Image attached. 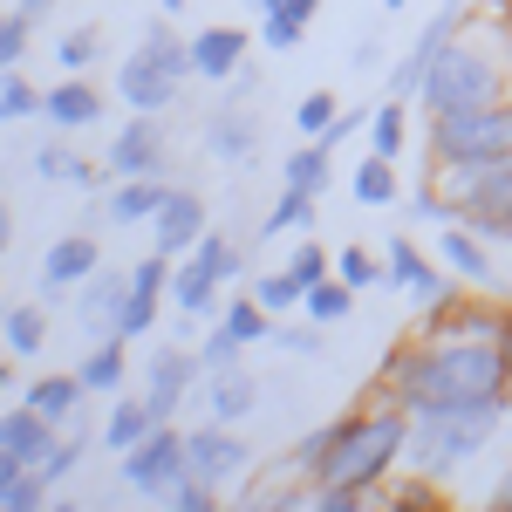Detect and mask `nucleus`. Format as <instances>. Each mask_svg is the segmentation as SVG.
Listing matches in <instances>:
<instances>
[{"label":"nucleus","mask_w":512,"mask_h":512,"mask_svg":"<svg viewBox=\"0 0 512 512\" xmlns=\"http://www.w3.org/2000/svg\"><path fill=\"white\" fill-rule=\"evenodd\" d=\"M110 178H151V171H171V130L151 110H130V123H117L110 137Z\"/></svg>","instance_id":"6e6552de"},{"label":"nucleus","mask_w":512,"mask_h":512,"mask_svg":"<svg viewBox=\"0 0 512 512\" xmlns=\"http://www.w3.org/2000/svg\"><path fill=\"white\" fill-rule=\"evenodd\" d=\"M158 7H164V14H178V7H185V0H158Z\"/></svg>","instance_id":"052dcab7"},{"label":"nucleus","mask_w":512,"mask_h":512,"mask_svg":"<svg viewBox=\"0 0 512 512\" xmlns=\"http://www.w3.org/2000/svg\"><path fill=\"white\" fill-rule=\"evenodd\" d=\"M151 424H158V417H151V403H144V396H110V417H103V444H110V451H130V444H144V437H151Z\"/></svg>","instance_id":"a878e982"},{"label":"nucleus","mask_w":512,"mask_h":512,"mask_svg":"<svg viewBox=\"0 0 512 512\" xmlns=\"http://www.w3.org/2000/svg\"><path fill=\"white\" fill-rule=\"evenodd\" d=\"M41 103H48V89H35V82L21 76V69H7V76H0V123H28V117H41Z\"/></svg>","instance_id":"72a5a7b5"},{"label":"nucleus","mask_w":512,"mask_h":512,"mask_svg":"<svg viewBox=\"0 0 512 512\" xmlns=\"http://www.w3.org/2000/svg\"><path fill=\"white\" fill-rule=\"evenodd\" d=\"M253 96H260V69H246V62H239L233 76H226V103H239V110H246Z\"/></svg>","instance_id":"8fccbe9b"},{"label":"nucleus","mask_w":512,"mask_h":512,"mask_svg":"<svg viewBox=\"0 0 512 512\" xmlns=\"http://www.w3.org/2000/svg\"><path fill=\"white\" fill-rule=\"evenodd\" d=\"M82 451H89V437H82V431H62V437H55V444L41 451V472H48V485H62V478L76 472Z\"/></svg>","instance_id":"4c0bfd02"},{"label":"nucleus","mask_w":512,"mask_h":512,"mask_svg":"<svg viewBox=\"0 0 512 512\" xmlns=\"http://www.w3.org/2000/svg\"><path fill=\"white\" fill-rule=\"evenodd\" d=\"M205 151H212L219 164H246L253 151H260V123L246 117L239 103H226V110H212V117H205Z\"/></svg>","instance_id":"a211bd4d"},{"label":"nucleus","mask_w":512,"mask_h":512,"mask_svg":"<svg viewBox=\"0 0 512 512\" xmlns=\"http://www.w3.org/2000/svg\"><path fill=\"white\" fill-rule=\"evenodd\" d=\"M403 144H410V103H403V96H383V103L369 110V151L396 158Z\"/></svg>","instance_id":"c85d7f7f"},{"label":"nucleus","mask_w":512,"mask_h":512,"mask_svg":"<svg viewBox=\"0 0 512 512\" xmlns=\"http://www.w3.org/2000/svg\"><path fill=\"white\" fill-rule=\"evenodd\" d=\"M383 396H396L410 417L417 410H458L478 424H506L512 390H506V342H403L383 355Z\"/></svg>","instance_id":"f257e3e1"},{"label":"nucleus","mask_w":512,"mask_h":512,"mask_svg":"<svg viewBox=\"0 0 512 512\" xmlns=\"http://www.w3.org/2000/svg\"><path fill=\"white\" fill-rule=\"evenodd\" d=\"M185 48H192V76L226 82L239 62H246V28H233V21H212V28H198Z\"/></svg>","instance_id":"2eb2a0df"},{"label":"nucleus","mask_w":512,"mask_h":512,"mask_svg":"<svg viewBox=\"0 0 512 512\" xmlns=\"http://www.w3.org/2000/svg\"><path fill=\"white\" fill-rule=\"evenodd\" d=\"M212 226V212H205V198L192 185H171V198L158 205V219H151V246H158L164 260H185L198 246V233Z\"/></svg>","instance_id":"9b49d317"},{"label":"nucleus","mask_w":512,"mask_h":512,"mask_svg":"<svg viewBox=\"0 0 512 512\" xmlns=\"http://www.w3.org/2000/svg\"><path fill=\"white\" fill-rule=\"evenodd\" d=\"M137 48H144V55H151V62H158L164 76H192V48H185V41L171 35V21H151V28H144V35H137Z\"/></svg>","instance_id":"2f4dec72"},{"label":"nucleus","mask_w":512,"mask_h":512,"mask_svg":"<svg viewBox=\"0 0 512 512\" xmlns=\"http://www.w3.org/2000/svg\"><path fill=\"white\" fill-rule=\"evenodd\" d=\"M287 274L301 280V287H315V280H328V274H335V260H328V246H321V239H308V233H301V246L287 253Z\"/></svg>","instance_id":"58836bf2"},{"label":"nucleus","mask_w":512,"mask_h":512,"mask_svg":"<svg viewBox=\"0 0 512 512\" xmlns=\"http://www.w3.org/2000/svg\"><path fill=\"white\" fill-rule=\"evenodd\" d=\"M301 315H308V321H321V328H335V321H349V315H355V287H349L342 274L315 280V287H308V301H301Z\"/></svg>","instance_id":"7c9ffc66"},{"label":"nucleus","mask_w":512,"mask_h":512,"mask_svg":"<svg viewBox=\"0 0 512 512\" xmlns=\"http://www.w3.org/2000/svg\"><path fill=\"white\" fill-rule=\"evenodd\" d=\"M205 383V362H198V349H151V362H144V403H151V417L158 424H171L178 417V403Z\"/></svg>","instance_id":"1a4fd4ad"},{"label":"nucleus","mask_w":512,"mask_h":512,"mask_svg":"<svg viewBox=\"0 0 512 512\" xmlns=\"http://www.w3.org/2000/svg\"><path fill=\"white\" fill-rule=\"evenodd\" d=\"M492 506H506V512H512V465L499 472V485H492Z\"/></svg>","instance_id":"5fc2aeb1"},{"label":"nucleus","mask_w":512,"mask_h":512,"mask_svg":"<svg viewBox=\"0 0 512 512\" xmlns=\"http://www.w3.org/2000/svg\"><path fill=\"white\" fill-rule=\"evenodd\" d=\"M123 301H130V267H96V274L82 280V294H76L82 328H89V335H117Z\"/></svg>","instance_id":"4468645a"},{"label":"nucleus","mask_w":512,"mask_h":512,"mask_svg":"<svg viewBox=\"0 0 512 512\" xmlns=\"http://www.w3.org/2000/svg\"><path fill=\"white\" fill-rule=\"evenodd\" d=\"M458 7H465V0H458Z\"/></svg>","instance_id":"e2e57ef3"},{"label":"nucleus","mask_w":512,"mask_h":512,"mask_svg":"<svg viewBox=\"0 0 512 512\" xmlns=\"http://www.w3.org/2000/svg\"><path fill=\"white\" fill-rule=\"evenodd\" d=\"M164 198H171V178H164V171H151V178H117V192H110L103 212H110L117 226H151Z\"/></svg>","instance_id":"6ab92c4d"},{"label":"nucleus","mask_w":512,"mask_h":512,"mask_svg":"<svg viewBox=\"0 0 512 512\" xmlns=\"http://www.w3.org/2000/svg\"><path fill=\"white\" fill-rule=\"evenodd\" d=\"M315 205H321L315 192H294V185H280V198L267 205V219H260V233H253V239H280V233L301 239V233H315Z\"/></svg>","instance_id":"bb28decb"},{"label":"nucleus","mask_w":512,"mask_h":512,"mask_svg":"<svg viewBox=\"0 0 512 512\" xmlns=\"http://www.w3.org/2000/svg\"><path fill=\"white\" fill-rule=\"evenodd\" d=\"M205 410H212L219 424H246V417L260 410V383H253L246 369H212V376H205Z\"/></svg>","instance_id":"aec40b11"},{"label":"nucleus","mask_w":512,"mask_h":512,"mask_svg":"<svg viewBox=\"0 0 512 512\" xmlns=\"http://www.w3.org/2000/svg\"><path fill=\"white\" fill-rule=\"evenodd\" d=\"M403 444H410V410L376 390L362 410L321 424V458L308 472V485H349V492L376 499V485L403 465Z\"/></svg>","instance_id":"f03ea898"},{"label":"nucleus","mask_w":512,"mask_h":512,"mask_svg":"<svg viewBox=\"0 0 512 512\" xmlns=\"http://www.w3.org/2000/svg\"><path fill=\"white\" fill-rule=\"evenodd\" d=\"M219 321L233 328L239 342H267V335H274V315L260 308V294H253V287H246V294H233V301L219 308Z\"/></svg>","instance_id":"473e14b6"},{"label":"nucleus","mask_w":512,"mask_h":512,"mask_svg":"<svg viewBox=\"0 0 512 512\" xmlns=\"http://www.w3.org/2000/svg\"><path fill=\"white\" fill-rule=\"evenodd\" d=\"M96 267H103L96 239H89V233H62L48 253H41V301L55 308V301H62V287H82Z\"/></svg>","instance_id":"f8f14e48"},{"label":"nucleus","mask_w":512,"mask_h":512,"mask_svg":"<svg viewBox=\"0 0 512 512\" xmlns=\"http://www.w3.org/2000/svg\"><path fill=\"white\" fill-rule=\"evenodd\" d=\"M321 335H328L321 321H274V335H267V342L287 349V355H321Z\"/></svg>","instance_id":"c03bdc74"},{"label":"nucleus","mask_w":512,"mask_h":512,"mask_svg":"<svg viewBox=\"0 0 512 512\" xmlns=\"http://www.w3.org/2000/svg\"><path fill=\"white\" fill-rule=\"evenodd\" d=\"M35 178H41V185H62V178H69V144L48 137V144L35 151Z\"/></svg>","instance_id":"09e8293b"},{"label":"nucleus","mask_w":512,"mask_h":512,"mask_svg":"<svg viewBox=\"0 0 512 512\" xmlns=\"http://www.w3.org/2000/svg\"><path fill=\"white\" fill-rule=\"evenodd\" d=\"M21 14H28V21H48V14H55V0H21Z\"/></svg>","instance_id":"6e6d98bb"},{"label":"nucleus","mask_w":512,"mask_h":512,"mask_svg":"<svg viewBox=\"0 0 512 512\" xmlns=\"http://www.w3.org/2000/svg\"><path fill=\"white\" fill-rule=\"evenodd\" d=\"M383 7H390V14H403V7H410V0H383Z\"/></svg>","instance_id":"680f3d73"},{"label":"nucleus","mask_w":512,"mask_h":512,"mask_svg":"<svg viewBox=\"0 0 512 512\" xmlns=\"http://www.w3.org/2000/svg\"><path fill=\"white\" fill-rule=\"evenodd\" d=\"M253 294H260V308H267V315H294V308H301V301H308V287H301V280L287 274V267H274V274H260L253 280Z\"/></svg>","instance_id":"c9c22d12"},{"label":"nucleus","mask_w":512,"mask_h":512,"mask_svg":"<svg viewBox=\"0 0 512 512\" xmlns=\"http://www.w3.org/2000/svg\"><path fill=\"white\" fill-rule=\"evenodd\" d=\"M21 472H28V465H21V458H14V451H0V506H7V492H14V485H21Z\"/></svg>","instance_id":"3c124183"},{"label":"nucleus","mask_w":512,"mask_h":512,"mask_svg":"<svg viewBox=\"0 0 512 512\" xmlns=\"http://www.w3.org/2000/svg\"><path fill=\"white\" fill-rule=\"evenodd\" d=\"M485 444H492V424L458 417V410H417L410 417V444H403V472H424L437 485H451Z\"/></svg>","instance_id":"7ed1b4c3"},{"label":"nucleus","mask_w":512,"mask_h":512,"mask_svg":"<svg viewBox=\"0 0 512 512\" xmlns=\"http://www.w3.org/2000/svg\"><path fill=\"white\" fill-rule=\"evenodd\" d=\"M437 260L465 280V287H478V294H506V280H499V246L485 233H472L465 219H451V226L437 233Z\"/></svg>","instance_id":"9d476101"},{"label":"nucleus","mask_w":512,"mask_h":512,"mask_svg":"<svg viewBox=\"0 0 512 512\" xmlns=\"http://www.w3.org/2000/svg\"><path fill=\"white\" fill-rule=\"evenodd\" d=\"M424 144H431V164H444V158H512V103L431 117Z\"/></svg>","instance_id":"20e7f679"},{"label":"nucleus","mask_w":512,"mask_h":512,"mask_svg":"<svg viewBox=\"0 0 512 512\" xmlns=\"http://www.w3.org/2000/svg\"><path fill=\"white\" fill-rule=\"evenodd\" d=\"M7 239H14V212L0 205V260H7Z\"/></svg>","instance_id":"13d9d810"},{"label":"nucleus","mask_w":512,"mask_h":512,"mask_svg":"<svg viewBox=\"0 0 512 512\" xmlns=\"http://www.w3.org/2000/svg\"><path fill=\"white\" fill-rule=\"evenodd\" d=\"M301 35H308V28H301V21H287V14H260V48H274V55H294V48H301Z\"/></svg>","instance_id":"de8ad7c7"},{"label":"nucleus","mask_w":512,"mask_h":512,"mask_svg":"<svg viewBox=\"0 0 512 512\" xmlns=\"http://www.w3.org/2000/svg\"><path fill=\"white\" fill-rule=\"evenodd\" d=\"M280 14H287V21H301V28H308V21H315V14H321V0H280Z\"/></svg>","instance_id":"603ef678"},{"label":"nucleus","mask_w":512,"mask_h":512,"mask_svg":"<svg viewBox=\"0 0 512 512\" xmlns=\"http://www.w3.org/2000/svg\"><path fill=\"white\" fill-rule=\"evenodd\" d=\"M383 274H390V287L410 301V308H424V315L465 294V287H458V274H451L444 260L417 253V239H403V233H390V246H383Z\"/></svg>","instance_id":"39448f33"},{"label":"nucleus","mask_w":512,"mask_h":512,"mask_svg":"<svg viewBox=\"0 0 512 512\" xmlns=\"http://www.w3.org/2000/svg\"><path fill=\"white\" fill-rule=\"evenodd\" d=\"M349 62H355V69H376V62H383V48H376V41H355Z\"/></svg>","instance_id":"864d4df0"},{"label":"nucleus","mask_w":512,"mask_h":512,"mask_svg":"<svg viewBox=\"0 0 512 512\" xmlns=\"http://www.w3.org/2000/svg\"><path fill=\"white\" fill-rule=\"evenodd\" d=\"M239 355H246V342H239L226 321H219V328L198 342V362H205V376H212V369H239Z\"/></svg>","instance_id":"37998d69"},{"label":"nucleus","mask_w":512,"mask_h":512,"mask_svg":"<svg viewBox=\"0 0 512 512\" xmlns=\"http://www.w3.org/2000/svg\"><path fill=\"white\" fill-rule=\"evenodd\" d=\"M96 55H103V35H96V28H76V35L55 41V69H69V76H76V69H89Z\"/></svg>","instance_id":"79ce46f5"},{"label":"nucleus","mask_w":512,"mask_h":512,"mask_svg":"<svg viewBox=\"0 0 512 512\" xmlns=\"http://www.w3.org/2000/svg\"><path fill=\"white\" fill-rule=\"evenodd\" d=\"M335 117H342V103H335L328 89H308V96L294 103V130H301V137H328Z\"/></svg>","instance_id":"e433bc0d"},{"label":"nucleus","mask_w":512,"mask_h":512,"mask_svg":"<svg viewBox=\"0 0 512 512\" xmlns=\"http://www.w3.org/2000/svg\"><path fill=\"white\" fill-rule=\"evenodd\" d=\"M403 205H410V219H417V226H451V219H458V205H451V198L437 192L431 178H424V185H417V192L403 198Z\"/></svg>","instance_id":"a19ab883"},{"label":"nucleus","mask_w":512,"mask_h":512,"mask_svg":"<svg viewBox=\"0 0 512 512\" xmlns=\"http://www.w3.org/2000/svg\"><path fill=\"white\" fill-rule=\"evenodd\" d=\"M192 260H198V267H205V274H212V280H219V287H233V280L246 274V246H233V239H226V233H212V226L198 233Z\"/></svg>","instance_id":"c756f323"},{"label":"nucleus","mask_w":512,"mask_h":512,"mask_svg":"<svg viewBox=\"0 0 512 512\" xmlns=\"http://www.w3.org/2000/svg\"><path fill=\"white\" fill-rule=\"evenodd\" d=\"M0 342H7V355H14V362L41 355V342H48V301H21V308H0Z\"/></svg>","instance_id":"b1692460"},{"label":"nucleus","mask_w":512,"mask_h":512,"mask_svg":"<svg viewBox=\"0 0 512 512\" xmlns=\"http://www.w3.org/2000/svg\"><path fill=\"white\" fill-rule=\"evenodd\" d=\"M246 7H253V14H274V7H280V0H246Z\"/></svg>","instance_id":"bf43d9fd"},{"label":"nucleus","mask_w":512,"mask_h":512,"mask_svg":"<svg viewBox=\"0 0 512 512\" xmlns=\"http://www.w3.org/2000/svg\"><path fill=\"white\" fill-rule=\"evenodd\" d=\"M185 465H192V478H205V485H239V478L253 472V444L233 431V424H198V431H185Z\"/></svg>","instance_id":"0eeeda50"},{"label":"nucleus","mask_w":512,"mask_h":512,"mask_svg":"<svg viewBox=\"0 0 512 512\" xmlns=\"http://www.w3.org/2000/svg\"><path fill=\"white\" fill-rule=\"evenodd\" d=\"M76 376H82V390H89V396H117L123 376H130L123 335H96V342H89V355L76 362Z\"/></svg>","instance_id":"412c9836"},{"label":"nucleus","mask_w":512,"mask_h":512,"mask_svg":"<svg viewBox=\"0 0 512 512\" xmlns=\"http://www.w3.org/2000/svg\"><path fill=\"white\" fill-rule=\"evenodd\" d=\"M349 192H355V205H396V198H403V178H396V158H383V151H369V158L355 164Z\"/></svg>","instance_id":"cd10ccee"},{"label":"nucleus","mask_w":512,"mask_h":512,"mask_svg":"<svg viewBox=\"0 0 512 512\" xmlns=\"http://www.w3.org/2000/svg\"><path fill=\"white\" fill-rule=\"evenodd\" d=\"M28 35H35V21H28V14H0V76H7V69H21Z\"/></svg>","instance_id":"a18cd8bd"},{"label":"nucleus","mask_w":512,"mask_h":512,"mask_svg":"<svg viewBox=\"0 0 512 512\" xmlns=\"http://www.w3.org/2000/svg\"><path fill=\"white\" fill-rule=\"evenodd\" d=\"M41 117L55 123V130H82V123H103V89H96L89 76H62L55 89H48Z\"/></svg>","instance_id":"f3484780"},{"label":"nucleus","mask_w":512,"mask_h":512,"mask_svg":"<svg viewBox=\"0 0 512 512\" xmlns=\"http://www.w3.org/2000/svg\"><path fill=\"white\" fill-rule=\"evenodd\" d=\"M171 308H178V315H219V280L205 274V267H198L192 253H185V260H171Z\"/></svg>","instance_id":"4be33fe9"},{"label":"nucleus","mask_w":512,"mask_h":512,"mask_svg":"<svg viewBox=\"0 0 512 512\" xmlns=\"http://www.w3.org/2000/svg\"><path fill=\"white\" fill-rule=\"evenodd\" d=\"M62 437V424H48L35 403H7L0 410V451H14L21 465H41V451Z\"/></svg>","instance_id":"dca6fc26"},{"label":"nucleus","mask_w":512,"mask_h":512,"mask_svg":"<svg viewBox=\"0 0 512 512\" xmlns=\"http://www.w3.org/2000/svg\"><path fill=\"white\" fill-rule=\"evenodd\" d=\"M335 274L349 280V287H376V280H390V274H383V253H369V246H342V253H335Z\"/></svg>","instance_id":"ea45409f"},{"label":"nucleus","mask_w":512,"mask_h":512,"mask_svg":"<svg viewBox=\"0 0 512 512\" xmlns=\"http://www.w3.org/2000/svg\"><path fill=\"white\" fill-rule=\"evenodd\" d=\"M164 506H171V512H212V506H219V485H205V478L185 472L171 492H164Z\"/></svg>","instance_id":"49530a36"},{"label":"nucleus","mask_w":512,"mask_h":512,"mask_svg":"<svg viewBox=\"0 0 512 512\" xmlns=\"http://www.w3.org/2000/svg\"><path fill=\"white\" fill-rule=\"evenodd\" d=\"M158 308H164V294H151V287L130 280V301H123V315H117V335L123 342H144V335L158 328Z\"/></svg>","instance_id":"f704fd0d"},{"label":"nucleus","mask_w":512,"mask_h":512,"mask_svg":"<svg viewBox=\"0 0 512 512\" xmlns=\"http://www.w3.org/2000/svg\"><path fill=\"white\" fill-rule=\"evenodd\" d=\"M280 185H294V192H328V185H335V151H328V144H321V137H308V144H301V151H287V158H280Z\"/></svg>","instance_id":"5701e85b"},{"label":"nucleus","mask_w":512,"mask_h":512,"mask_svg":"<svg viewBox=\"0 0 512 512\" xmlns=\"http://www.w3.org/2000/svg\"><path fill=\"white\" fill-rule=\"evenodd\" d=\"M117 96L130 103V110H151V117H164V110L178 103V76H164L144 48H130V55L117 62Z\"/></svg>","instance_id":"ddd939ff"},{"label":"nucleus","mask_w":512,"mask_h":512,"mask_svg":"<svg viewBox=\"0 0 512 512\" xmlns=\"http://www.w3.org/2000/svg\"><path fill=\"white\" fill-rule=\"evenodd\" d=\"M185 472H192V465H185V431H178V424H151L144 444L123 451V485L144 492V499H164Z\"/></svg>","instance_id":"423d86ee"},{"label":"nucleus","mask_w":512,"mask_h":512,"mask_svg":"<svg viewBox=\"0 0 512 512\" xmlns=\"http://www.w3.org/2000/svg\"><path fill=\"white\" fill-rule=\"evenodd\" d=\"M0 396H14V355H0Z\"/></svg>","instance_id":"4d7b16f0"},{"label":"nucleus","mask_w":512,"mask_h":512,"mask_svg":"<svg viewBox=\"0 0 512 512\" xmlns=\"http://www.w3.org/2000/svg\"><path fill=\"white\" fill-rule=\"evenodd\" d=\"M82 396H89V390H82V376L69 369V376H35V383L21 390V403H35L48 424H69V417L82 410Z\"/></svg>","instance_id":"393cba45"}]
</instances>
